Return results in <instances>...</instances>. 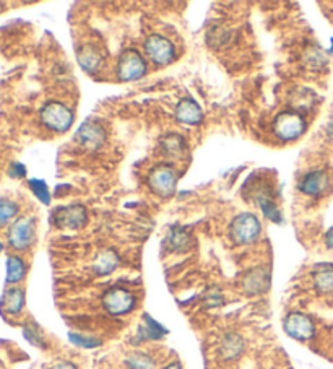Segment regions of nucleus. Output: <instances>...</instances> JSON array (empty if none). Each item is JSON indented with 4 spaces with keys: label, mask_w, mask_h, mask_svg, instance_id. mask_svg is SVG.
Returning a JSON list of instances; mask_svg holds the SVG:
<instances>
[{
    "label": "nucleus",
    "mask_w": 333,
    "mask_h": 369,
    "mask_svg": "<svg viewBox=\"0 0 333 369\" xmlns=\"http://www.w3.org/2000/svg\"><path fill=\"white\" fill-rule=\"evenodd\" d=\"M246 350V341L237 332H226L219 341V355L226 361H234L241 358Z\"/></svg>",
    "instance_id": "15"
},
{
    "label": "nucleus",
    "mask_w": 333,
    "mask_h": 369,
    "mask_svg": "<svg viewBox=\"0 0 333 369\" xmlns=\"http://www.w3.org/2000/svg\"><path fill=\"white\" fill-rule=\"evenodd\" d=\"M26 275V264L20 255H8L7 257V278L8 285H15Z\"/></svg>",
    "instance_id": "21"
},
{
    "label": "nucleus",
    "mask_w": 333,
    "mask_h": 369,
    "mask_svg": "<svg viewBox=\"0 0 333 369\" xmlns=\"http://www.w3.org/2000/svg\"><path fill=\"white\" fill-rule=\"evenodd\" d=\"M143 51H145L148 61L158 67L173 64L175 57H178L173 41L161 34L148 36L145 43H143Z\"/></svg>",
    "instance_id": "4"
},
{
    "label": "nucleus",
    "mask_w": 333,
    "mask_h": 369,
    "mask_svg": "<svg viewBox=\"0 0 333 369\" xmlns=\"http://www.w3.org/2000/svg\"><path fill=\"white\" fill-rule=\"evenodd\" d=\"M328 187H330V178H328L327 171L323 169L309 171V173H305L299 179L298 184L301 193H304L308 197H314V199L322 197L328 191Z\"/></svg>",
    "instance_id": "12"
},
{
    "label": "nucleus",
    "mask_w": 333,
    "mask_h": 369,
    "mask_svg": "<svg viewBox=\"0 0 333 369\" xmlns=\"http://www.w3.org/2000/svg\"><path fill=\"white\" fill-rule=\"evenodd\" d=\"M76 61L87 74H96L103 65V54L93 46H83L76 52Z\"/></svg>",
    "instance_id": "18"
},
{
    "label": "nucleus",
    "mask_w": 333,
    "mask_h": 369,
    "mask_svg": "<svg viewBox=\"0 0 333 369\" xmlns=\"http://www.w3.org/2000/svg\"><path fill=\"white\" fill-rule=\"evenodd\" d=\"M31 192L34 193L36 199L39 202H43L44 205L51 204V191H49L47 184L43 181V179H30L28 181Z\"/></svg>",
    "instance_id": "27"
},
{
    "label": "nucleus",
    "mask_w": 333,
    "mask_h": 369,
    "mask_svg": "<svg viewBox=\"0 0 333 369\" xmlns=\"http://www.w3.org/2000/svg\"><path fill=\"white\" fill-rule=\"evenodd\" d=\"M166 242H168L169 251L184 252V251H187L189 247H191L192 240H191V236H189L187 231H184V229H181V228H175L169 233Z\"/></svg>",
    "instance_id": "23"
},
{
    "label": "nucleus",
    "mask_w": 333,
    "mask_h": 369,
    "mask_svg": "<svg viewBox=\"0 0 333 369\" xmlns=\"http://www.w3.org/2000/svg\"><path fill=\"white\" fill-rule=\"evenodd\" d=\"M75 138L87 151H98L106 143L107 135L101 124L89 120V123L80 125V129L75 134Z\"/></svg>",
    "instance_id": "11"
},
{
    "label": "nucleus",
    "mask_w": 333,
    "mask_h": 369,
    "mask_svg": "<svg viewBox=\"0 0 333 369\" xmlns=\"http://www.w3.org/2000/svg\"><path fill=\"white\" fill-rule=\"evenodd\" d=\"M283 328H285L288 337L298 341H309L316 335V324L308 314L298 313V310H292L288 314L283 321Z\"/></svg>",
    "instance_id": "9"
},
{
    "label": "nucleus",
    "mask_w": 333,
    "mask_h": 369,
    "mask_svg": "<svg viewBox=\"0 0 333 369\" xmlns=\"http://www.w3.org/2000/svg\"><path fill=\"white\" fill-rule=\"evenodd\" d=\"M308 129L304 116L299 111H283L273 120V132L283 142L301 138Z\"/></svg>",
    "instance_id": "3"
},
{
    "label": "nucleus",
    "mask_w": 333,
    "mask_h": 369,
    "mask_svg": "<svg viewBox=\"0 0 333 369\" xmlns=\"http://www.w3.org/2000/svg\"><path fill=\"white\" fill-rule=\"evenodd\" d=\"M120 267V255L114 249H105L96 255L92 264V270L98 277H106L114 273Z\"/></svg>",
    "instance_id": "16"
},
{
    "label": "nucleus",
    "mask_w": 333,
    "mask_h": 369,
    "mask_svg": "<svg viewBox=\"0 0 333 369\" xmlns=\"http://www.w3.org/2000/svg\"><path fill=\"white\" fill-rule=\"evenodd\" d=\"M223 295L222 293H215V295H208V298L205 299V303L208 308H218V306L223 304Z\"/></svg>",
    "instance_id": "31"
},
{
    "label": "nucleus",
    "mask_w": 333,
    "mask_h": 369,
    "mask_svg": "<svg viewBox=\"0 0 333 369\" xmlns=\"http://www.w3.org/2000/svg\"><path fill=\"white\" fill-rule=\"evenodd\" d=\"M8 174H10L13 179H21L26 176V168L21 163H12L10 169H8Z\"/></svg>",
    "instance_id": "30"
},
{
    "label": "nucleus",
    "mask_w": 333,
    "mask_h": 369,
    "mask_svg": "<svg viewBox=\"0 0 333 369\" xmlns=\"http://www.w3.org/2000/svg\"><path fill=\"white\" fill-rule=\"evenodd\" d=\"M69 339L72 344L80 346V348H98V346L103 345V341L100 339H96V337L76 334V332H70Z\"/></svg>",
    "instance_id": "28"
},
{
    "label": "nucleus",
    "mask_w": 333,
    "mask_h": 369,
    "mask_svg": "<svg viewBox=\"0 0 333 369\" xmlns=\"http://www.w3.org/2000/svg\"><path fill=\"white\" fill-rule=\"evenodd\" d=\"M125 364H127L129 369H155L156 361L153 359L150 355L137 352L129 355L127 359H125Z\"/></svg>",
    "instance_id": "25"
},
{
    "label": "nucleus",
    "mask_w": 333,
    "mask_h": 369,
    "mask_svg": "<svg viewBox=\"0 0 333 369\" xmlns=\"http://www.w3.org/2000/svg\"><path fill=\"white\" fill-rule=\"evenodd\" d=\"M23 335H25V339L28 340L31 345L39 346V348H46V344H44L43 334L38 330V327H34V326H26V327L23 328Z\"/></svg>",
    "instance_id": "29"
},
{
    "label": "nucleus",
    "mask_w": 333,
    "mask_h": 369,
    "mask_svg": "<svg viewBox=\"0 0 333 369\" xmlns=\"http://www.w3.org/2000/svg\"><path fill=\"white\" fill-rule=\"evenodd\" d=\"M242 288L247 295H262L270 288V273L264 267H254L242 278Z\"/></svg>",
    "instance_id": "13"
},
{
    "label": "nucleus",
    "mask_w": 333,
    "mask_h": 369,
    "mask_svg": "<svg viewBox=\"0 0 333 369\" xmlns=\"http://www.w3.org/2000/svg\"><path fill=\"white\" fill-rule=\"evenodd\" d=\"M39 118L44 127L57 134H64L74 125V111L61 101H47Z\"/></svg>",
    "instance_id": "2"
},
{
    "label": "nucleus",
    "mask_w": 333,
    "mask_h": 369,
    "mask_svg": "<svg viewBox=\"0 0 333 369\" xmlns=\"http://www.w3.org/2000/svg\"><path fill=\"white\" fill-rule=\"evenodd\" d=\"M262 233V223L254 213H239L229 224V240L236 246L254 244Z\"/></svg>",
    "instance_id": "1"
},
{
    "label": "nucleus",
    "mask_w": 333,
    "mask_h": 369,
    "mask_svg": "<svg viewBox=\"0 0 333 369\" xmlns=\"http://www.w3.org/2000/svg\"><path fill=\"white\" fill-rule=\"evenodd\" d=\"M314 286L319 293H333V264L317 265V273L314 277Z\"/></svg>",
    "instance_id": "20"
},
{
    "label": "nucleus",
    "mask_w": 333,
    "mask_h": 369,
    "mask_svg": "<svg viewBox=\"0 0 333 369\" xmlns=\"http://www.w3.org/2000/svg\"><path fill=\"white\" fill-rule=\"evenodd\" d=\"M18 205L13 200L2 199L0 200V228H3L6 224H8L13 220L17 218L18 215Z\"/></svg>",
    "instance_id": "26"
},
{
    "label": "nucleus",
    "mask_w": 333,
    "mask_h": 369,
    "mask_svg": "<svg viewBox=\"0 0 333 369\" xmlns=\"http://www.w3.org/2000/svg\"><path fill=\"white\" fill-rule=\"evenodd\" d=\"M161 150L164 151V155L171 156V158H181L186 153V142L181 135L178 134H169L161 140Z\"/></svg>",
    "instance_id": "22"
},
{
    "label": "nucleus",
    "mask_w": 333,
    "mask_h": 369,
    "mask_svg": "<svg viewBox=\"0 0 333 369\" xmlns=\"http://www.w3.org/2000/svg\"><path fill=\"white\" fill-rule=\"evenodd\" d=\"M2 249H3V244H2V241H0V252H2Z\"/></svg>",
    "instance_id": "36"
},
{
    "label": "nucleus",
    "mask_w": 333,
    "mask_h": 369,
    "mask_svg": "<svg viewBox=\"0 0 333 369\" xmlns=\"http://www.w3.org/2000/svg\"><path fill=\"white\" fill-rule=\"evenodd\" d=\"M51 369H78V368H76L75 364L70 363V361H61V363L54 364Z\"/></svg>",
    "instance_id": "32"
},
{
    "label": "nucleus",
    "mask_w": 333,
    "mask_h": 369,
    "mask_svg": "<svg viewBox=\"0 0 333 369\" xmlns=\"http://www.w3.org/2000/svg\"><path fill=\"white\" fill-rule=\"evenodd\" d=\"M2 10H3V3L0 2V12H2Z\"/></svg>",
    "instance_id": "37"
},
{
    "label": "nucleus",
    "mask_w": 333,
    "mask_h": 369,
    "mask_svg": "<svg viewBox=\"0 0 333 369\" xmlns=\"http://www.w3.org/2000/svg\"><path fill=\"white\" fill-rule=\"evenodd\" d=\"M163 369H184L181 363H169L168 366H164Z\"/></svg>",
    "instance_id": "35"
},
{
    "label": "nucleus",
    "mask_w": 333,
    "mask_h": 369,
    "mask_svg": "<svg viewBox=\"0 0 333 369\" xmlns=\"http://www.w3.org/2000/svg\"><path fill=\"white\" fill-rule=\"evenodd\" d=\"M148 187L151 189L156 196L171 197L178 187V173L173 166L160 165L151 173L148 174Z\"/></svg>",
    "instance_id": "8"
},
{
    "label": "nucleus",
    "mask_w": 333,
    "mask_h": 369,
    "mask_svg": "<svg viewBox=\"0 0 333 369\" xmlns=\"http://www.w3.org/2000/svg\"><path fill=\"white\" fill-rule=\"evenodd\" d=\"M325 134H327V137L330 138V142H333V118H330V120L327 123Z\"/></svg>",
    "instance_id": "34"
},
{
    "label": "nucleus",
    "mask_w": 333,
    "mask_h": 369,
    "mask_svg": "<svg viewBox=\"0 0 333 369\" xmlns=\"http://www.w3.org/2000/svg\"><path fill=\"white\" fill-rule=\"evenodd\" d=\"M325 246L333 251V226L325 233Z\"/></svg>",
    "instance_id": "33"
},
{
    "label": "nucleus",
    "mask_w": 333,
    "mask_h": 369,
    "mask_svg": "<svg viewBox=\"0 0 333 369\" xmlns=\"http://www.w3.org/2000/svg\"><path fill=\"white\" fill-rule=\"evenodd\" d=\"M257 205L262 210L265 218L272 220L273 223H283L280 209H278L275 202L270 199L268 196H257Z\"/></svg>",
    "instance_id": "24"
},
{
    "label": "nucleus",
    "mask_w": 333,
    "mask_h": 369,
    "mask_svg": "<svg viewBox=\"0 0 333 369\" xmlns=\"http://www.w3.org/2000/svg\"><path fill=\"white\" fill-rule=\"evenodd\" d=\"M116 74L120 82H135L147 74V61L137 49H127L119 57Z\"/></svg>",
    "instance_id": "6"
},
{
    "label": "nucleus",
    "mask_w": 333,
    "mask_h": 369,
    "mask_svg": "<svg viewBox=\"0 0 333 369\" xmlns=\"http://www.w3.org/2000/svg\"><path fill=\"white\" fill-rule=\"evenodd\" d=\"M52 223L58 229H82L88 223V210L80 204H72L54 210Z\"/></svg>",
    "instance_id": "10"
},
{
    "label": "nucleus",
    "mask_w": 333,
    "mask_h": 369,
    "mask_svg": "<svg viewBox=\"0 0 333 369\" xmlns=\"http://www.w3.org/2000/svg\"><path fill=\"white\" fill-rule=\"evenodd\" d=\"M103 308H105L111 316H125V314L132 313L137 306V298L132 291L122 286H112L105 291L103 295Z\"/></svg>",
    "instance_id": "5"
},
{
    "label": "nucleus",
    "mask_w": 333,
    "mask_h": 369,
    "mask_svg": "<svg viewBox=\"0 0 333 369\" xmlns=\"http://www.w3.org/2000/svg\"><path fill=\"white\" fill-rule=\"evenodd\" d=\"M174 116L178 123L187 125H199L204 120V111L193 98H184L175 105Z\"/></svg>",
    "instance_id": "14"
},
{
    "label": "nucleus",
    "mask_w": 333,
    "mask_h": 369,
    "mask_svg": "<svg viewBox=\"0 0 333 369\" xmlns=\"http://www.w3.org/2000/svg\"><path fill=\"white\" fill-rule=\"evenodd\" d=\"M36 235V222L31 217H21L10 224L7 233V241L12 249L26 251L33 244Z\"/></svg>",
    "instance_id": "7"
},
{
    "label": "nucleus",
    "mask_w": 333,
    "mask_h": 369,
    "mask_svg": "<svg viewBox=\"0 0 333 369\" xmlns=\"http://www.w3.org/2000/svg\"><path fill=\"white\" fill-rule=\"evenodd\" d=\"M168 335V328L161 326L158 321H155L150 314H143V322L138 327L135 340L137 341H150V340H161Z\"/></svg>",
    "instance_id": "17"
},
{
    "label": "nucleus",
    "mask_w": 333,
    "mask_h": 369,
    "mask_svg": "<svg viewBox=\"0 0 333 369\" xmlns=\"http://www.w3.org/2000/svg\"><path fill=\"white\" fill-rule=\"evenodd\" d=\"M2 306L7 314L18 316L25 308V291L18 286H12L3 293Z\"/></svg>",
    "instance_id": "19"
}]
</instances>
